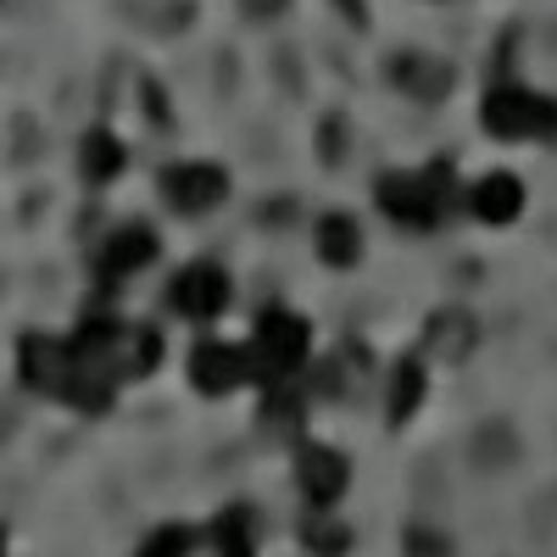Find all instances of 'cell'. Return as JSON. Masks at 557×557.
<instances>
[{
  "label": "cell",
  "instance_id": "obj_5",
  "mask_svg": "<svg viewBox=\"0 0 557 557\" xmlns=\"http://www.w3.org/2000/svg\"><path fill=\"white\" fill-rule=\"evenodd\" d=\"M162 196L173 212L184 218H201V212H218L228 201V173L212 168V162H184V168H168L162 173Z\"/></svg>",
  "mask_w": 557,
  "mask_h": 557
},
{
  "label": "cell",
  "instance_id": "obj_16",
  "mask_svg": "<svg viewBox=\"0 0 557 557\" xmlns=\"http://www.w3.org/2000/svg\"><path fill=\"white\" fill-rule=\"evenodd\" d=\"M123 139L117 134H107V128H89L84 139H78V168H84V178L89 184H112L117 173H123Z\"/></svg>",
  "mask_w": 557,
  "mask_h": 557
},
{
  "label": "cell",
  "instance_id": "obj_21",
  "mask_svg": "<svg viewBox=\"0 0 557 557\" xmlns=\"http://www.w3.org/2000/svg\"><path fill=\"white\" fill-rule=\"evenodd\" d=\"M190 546H196V535L173 524V530H157V535H146V546H139V552H146V557H162V552H168V557H178V552H190Z\"/></svg>",
  "mask_w": 557,
  "mask_h": 557
},
{
  "label": "cell",
  "instance_id": "obj_11",
  "mask_svg": "<svg viewBox=\"0 0 557 557\" xmlns=\"http://www.w3.org/2000/svg\"><path fill=\"white\" fill-rule=\"evenodd\" d=\"M151 257H157V235H151V228L146 223H123L117 235L101 246V278H107V285H112V278H128V273L146 268Z\"/></svg>",
  "mask_w": 557,
  "mask_h": 557
},
{
  "label": "cell",
  "instance_id": "obj_12",
  "mask_svg": "<svg viewBox=\"0 0 557 557\" xmlns=\"http://www.w3.org/2000/svg\"><path fill=\"white\" fill-rule=\"evenodd\" d=\"M469 212L480 223H513L524 212V184L513 173H485L474 190H469Z\"/></svg>",
  "mask_w": 557,
  "mask_h": 557
},
{
  "label": "cell",
  "instance_id": "obj_27",
  "mask_svg": "<svg viewBox=\"0 0 557 557\" xmlns=\"http://www.w3.org/2000/svg\"><path fill=\"white\" fill-rule=\"evenodd\" d=\"M341 7L351 12V28H368V7H362V0H341Z\"/></svg>",
  "mask_w": 557,
  "mask_h": 557
},
{
  "label": "cell",
  "instance_id": "obj_3",
  "mask_svg": "<svg viewBox=\"0 0 557 557\" xmlns=\"http://www.w3.org/2000/svg\"><path fill=\"white\" fill-rule=\"evenodd\" d=\"M307 318L285 312V307H268L257 318V341H251V380L268 391V385H285L296 380V368L307 357Z\"/></svg>",
  "mask_w": 557,
  "mask_h": 557
},
{
  "label": "cell",
  "instance_id": "obj_25",
  "mask_svg": "<svg viewBox=\"0 0 557 557\" xmlns=\"http://www.w3.org/2000/svg\"><path fill=\"white\" fill-rule=\"evenodd\" d=\"M407 546H412V552H446V535H430V530H412V535H407Z\"/></svg>",
  "mask_w": 557,
  "mask_h": 557
},
{
  "label": "cell",
  "instance_id": "obj_10",
  "mask_svg": "<svg viewBox=\"0 0 557 557\" xmlns=\"http://www.w3.org/2000/svg\"><path fill=\"white\" fill-rule=\"evenodd\" d=\"M391 84L412 101H446L451 96V67L441 57H424V51H401L391 62Z\"/></svg>",
  "mask_w": 557,
  "mask_h": 557
},
{
  "label": "cell",
  "instance_id": "obj_14",
  "mask_svg": "<svg viewBox=\"0 0 557 557\" xmlns=\"http://www.w3.org/2000/svg\"><path fill=\"white\" fill-rule=\"evenodd\" d=\"M424 391H430V380H424V362H418V357H401V362L391 368V391H385V418H391V430H401L407 418L418 412Z\"/></svg>",
  "mask_w": 557,
  "mask_h": 557
},
{
  "label": "cell",
  "instance_id": "obj_7",
  "mask_svg": "<svg viewBox=\"0 0 557 557\" xmlns=\"http://www.w3.org/2000/svg\"><path fill=\"white\" fill-rule=\"evenodd\" d=\"M296 485H301L307 502L335 507L351 485V462L335 446H296Z\"/></svg>",
  "mask_w": 557,
  "mask_h": 557
},
{
  "label": "cell",
  "instance_id": "obj_26",
  "mask_svg": "<svg viewBox=\"0 0 557 557\" xmlns=\"http://www.w3.org/2000/svg\"><path fill=\"white\" fill-rule=\"evenodd\" d=\"M146 107H151V123H168V107H162V96H157V84H146Z\"/></svg>",
  "mask_w": 557,
  "mask_h": 557
},
{
  "label": "cell",
  "instance_id": "obj_15",
  "mask_svg": "<svg viewBox=\"0 0 557 557\" xmlns=\"http://www.w3.org/2000/svg\"><path fill=\"white\" fill-rule=\"evenodd\" d=\"M117 341H123V323H112V318H84L78 335H73V351H78L89 368H101V374L117 380Z\"/></svg>",
  "mask_w": 557,
  "mask_h": 557
},
{
  "label": "cell",
  "instance_id": "obj_9",
  "mask_svg": "<svg viewBox=\"0 0 557 557\" xmlns=\"http://www.w3.org/2000/svg\"><path fill=\"white\" fill-rule=\"evenodd\" d=\"M480 346V323L469 307H441L424 318V351H435V362H462Z\"/></svg>",
  "mask_w": 557,
  "mask_h": 557
},
{
  "label": "cell",
  "instance_id": "obj_1",
  "mask_svg": "<svg viewBox=\"0 0 557 557\" xmlns=\"http://www.w3.org/2000/svg\"><path fill=\"white\" fill-rule=\"evenodd\" d=\"M17 368H23V385L39 396H57L78 412H107L112 407V374L89 368L73 341H51V335H23L17 346Z\"/></svg>",
  "mask_w": 557,
  "mask_h": 557
},
{
  "label": "cell",
  "instance_id": "obj_6",
  "mask_svg": "<svg viewBox=\"0 0 557 557\" xmlns=\"http://www.w3.org/2000/svg\"><path fill=\"white\" fill-rule=\"evenodd\" d=\"M251 380V351L240 346H223V341H201L190 351V385L201 396H228Z\"/></svg>",
  "mask_w": 557,
  "mask_h": 557
},
{
  "label": "cell",
  "instance_id": "obj_19",
  "mask_svg": "<svg viewBox=\"0 0 557 557\" xmlns=\"http://www.w3.org/2000/svg\"><path fill=\"white\" fill-rule=\"evenodd\" d=\"M212 546L228 552V557H246V552L257 546V535H251V507H223V519L212 524Z\"/></svg>",
  "mask_w": 557,
  "mask_h": 557
},
{
  "label": "cell",
  "instance_id": "obj_8",
  "mask_svg": "<svg viewBox=\"0 0 557 557\" xmlns=\"http://www.w3.org/2000/svg\"><path fill=\"white\" fill-rule=\"evenodd\" d=\"M173 307L184 318H196V323H212L228 307V273L218 262H190L173 278Z\"/></svg>",
  "mask_w": 557,
  "mask_h": 557
},
{
  "label": "cell",
  "instance_id": "obj_22",
  "mask_svg": "<svg viewBox=\"0 0 557 557\" xmlns=\"http://www.w3.org/2000/svg\"><path fill=\"white\" fill-rule=\"evenodd\" d=\"M474 451H480V457H491V462H502L507 451H513V435H507V424H491V435H485V441H474Z\"/></svg>",
  "mask_w": 557,
  "mask_h": 557
},
{
  "label": "cell",
  "instance_id": "obj_23",
  "mask_svg": "<svg viewBox=\"0 0 557 557\" xmlns=\"http://www.w3.org/2000/svg\"><path fill=\"white\" fill-rule=\"evenodd\" d=\"M240 7H246V17H257V23H273L278 12L290 7V0H240Z\"/></svg>",
  "mask_w": 557,
  "mask_h": 557
},
{
  "label": "cell",
  "instance_id": "obj_4",
  "mask_svg": "<svg viewBox=\"0 0 557 557\" xmlns=\"http://www.w3.org/2000/svg\"><path fill=\"white\" fill-rule=\"evenodd\" d=\"M480 123L496 139H546V134H557V101L535 96L524 84H496L480 107Z\"/></svg>",
  "mask_w": 557,
  "mask_h": 557
},
{
  "label": "cell",
  "instance_id": "obj_2",
  "mask_svg": "<svg viewBox=\"0 0 557 557\" xmlns=\"http://www.w3.org/2000/svg\"><path fill=\"white\" fill-rule=\"evenodd\" d=\"M446 190H451V162H430L418 173H385L374 184L380 196V212L401 228H435L446 218Z\"/></svg>",
  "mask_w": 557,
  "mask_h": 557
},
{
  "label": "cell",
  "instance_id": "obj_13",
  "mask_svg": "<svg viewBox=\"0 0 557 557\" xmlns=\"http://www.w3.org/2000/svg\"><path fill=\"white\" fill-rule=\"evenodd\" d=\"M312 246H318V262H323V268H357V262H362V228H357V218L330 212V218L318 223Z\"/></svg>",
  "mask_w": 557,
  "mask_h": 557
},
{
  "label": "cell",
  "instance_id": "obj_18",
  "mask_svg": "<svg viewBox=\"0 0 557 557\" xmlns=\"http://www.w3.org/2000/svg\"><path fill=\"white\" fill-rule=\"evenodd\" d=\"M262 396H268V401H262V424H268L273 435H290V430L301 424V412H307V391L285 380V385H268Z\"/></svg>",
  "mask_w": 557,
  "mask_h": 557
},
{
  "label": "cell",
  "instance_id": "obj_17",
  "mask_svg": "<svg viewBox=\"0 0 557 557\" xmlns=\"http://www.w3.org/2000/svg\"><path fill=\"white\" fill-rule=\"evenodd\" d=\"M162 357V335L151 323H128L123 341H117V380H146Z\"/></svg>",
  "mask_w": 557,
  "mask_h": 557
},
{
  "label": "cell",
  "instance_id": "obj_24",
  "mask_svg": "<svg viewBox=\"0 0 557 557\" xmlns=\"http://www.w3.org/2000/svg\"><path fill=\"white\" fill-rule=\"evenodd\" d=\"M323 162H341V117H330V123H323Z\"/></svg>",
  "mask_w": 557,
  "mask_h": 557
},
{
  "label": "cell",
  "instance_id": "obj_20",
  "mask_svg": "<svg viewBox=\"0 0 557 557\" xmlns=\"http://www.w3.org/2000/svg\"><path fill=\"white\" fill-rule=\"evenodd\" d=\"M301 541H307L312 552H346V546H351V530L335 524V519H307V524H301Z\"/></svg>",
  "mask_w": 557,
  "mask_h": 557
}]
</instances>
